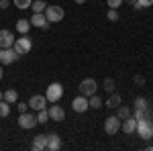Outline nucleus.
I'll use <instances>...</instances> for the list:
<instances>
[{"instance_id":"nucleus-4","label":"nucleus","mask_w":153,"mask_h":151,"mask_svg":"<svg viewBox=\"0 0 153 151\" xmlns=\"http://www.w3.org/2000/svg\"><path fill=\"white\" fill-rule=\"evenodd\" d=\"M45 16H47L49 23H59V21L65 16V12H63L61 6H55V4L49 6V4H47V8H45Z\"/></svg>"},{"instance_id":"nucleus-25","label":"nucleus","mask_w":153,"mask_h":151,"mask_svg":"<svg viewBox=\"0 0 153 151\" xmlns=\"http://www.w3.org/2000/svg\"><path fill=\"white\" fill-rule=\"evenodd\" d=\"M12 4L16 6V8H31V4H33V0H12Z\"/></svg>"},{"instance_id":"nucleus-34","label":"nucleus","mask_w":153,"mask_h":151,"mask_svg":"<svg viewBox=\"0 0 153 151\" xmlns=\"http://www.w3.org/2000/svg\"><path fill=\"white\" fill-rule=\"evenodd\" d=\"M125 2H129L131 6H137V0H125Z\"/></svg>"},{"instance_id":"nucleus-33","label":"nucleus","mask_w":153,"mask_h":151,"mask_svg":"<svg viewBox=\"0 0 153 151\" xmlns=\"http://www.w3.org/2000/svg\"><path fill=\"white\" fill-rule=\"evenodd\" d=\"M135 84H139V86H143V84H145V80H143L141 76H137V78H135Z\"/></svg>"},{"instance_id":"nucleus-6","label":"nucleus","mask_w":153,"mask_h":151,"mask_svg":"<svg viewBox=\"0 0 153 151\" xmlns=\"http://www.w3.org/2000/svg\"><path fill=\"white\" fill-rule=\"evenodd\" d=\"M16 59H19V53H16L12 47H8V49H2V47H0V63H2V65H10Z\"/></svg>"},{"instance_id":"nucleus-29","label":"nucleus","mask_w":153,"mask_h":151,"mask_svg":"<svg viewBox=\"0 0 153 151\" xmlns=\"http://www.w3.org/2000/svg\"><path fill=\"white\" fill-rule=\"evenodd\" d=\"M106 16H108V21H112V23H117V21H118V12H117V8H110Z\"/></svg>"},{"instance_id":"nucleus-2","label":"nucleus","mask_w":153,"mask_h":151,"mask_svg":"<svg viewBox=\"0 0 153 151\" xmlns=\"http://www.w3.org/2000/svg\"><path fill=\"white\" fill-rule=\"evenodd\" d=\"M12 49L19 53V57H21V55H27V53L33 49V39H31V37H27V35H23L21 39H16V41H14Z\"/></svg>"},{"instance_id":"nucleus-32","label":"nucleus","mask_w":153,"mask_h":151,"mask_svg":"<svg viewBox=\"0 0 153 151\" xmlns=\"http://www.w3.org/2000/svg\"><path fill=\"white\" fill-rule=\"evenodd\" d=\"M10 6V0H0V8H8Z\"/></svg>"},{"instance_id":"nucleus-15","label":"nucleus","mask_w":153,"mask_h":151,"mask_svg":"<svg viewBox=\"0 0 153 151\" xmlns=\"http://www.w3.org/2000/svg\"><path fill=\"white\" fill-rule=\"evenodd\" d=\"M47 149L49 151H59L61 149V137H59L57 133L47 135Z\"/></svg>"},{"instance_id":"nucleus-7","label":"nucleus","mask_w":153,"mask_h":151,"mask_svg":"<svg viewBox=\"0 0 153 151\" xmlns=\"http://www.w3.org/2000/svg\"><path fill=\"white\" fill-rule=\"evenodd\" d=\"M27 104H29V108H31V110L39 112V110L47 108V98H45L43 94H35V96H31V100H29Z\"/></svg>"},{"instance_id":"nucleus-20","label":"nucleus","mask_w":153,"mask_h":151,"mask_svg":"<svg viewBox=\"0 0 153 151\" xmlns=\"http://www.w3.org/2000/svg\"><path fill=\"white\" fill-rule=\"evenodd\" d=\"M88 104H90V108H102V100H100V96H96V94H92L90 98H88Z\"/></svg>"},{"instance_id":"nucleus-31","label":"nucleus","mask_w":153,"mask_h":151,"mask_svg":"<svg viewBox=\"0 0 153 151\" xmlns=\"http://www.w3.org/2000/svg\"><path fill=\"white\" fill-rule=\"evenodd\" d=\"M106 4H108L110 8H118V6L123 4V0H106Z\"/></svg>"},{"instance_id":"nucleus-17","label":"nucleus","mask_w":153,"mask_h":151,"mask_svg":"<svg viewBox=\"0 0 153 151\" xmlns=\"http://www.w3.org/2000/svg\"><path fill=\"white\" fill-rule=\"evenodd\" d=\"M29 29H31V23H29V21H25V19H19V21H16V31H19L21 35H27Z\"/></svg>"},{"instance_id":"nucleus-14","label":"nucleus","mask_w":153,"mask_h":151,"mask_svg":"<svg viewBox=\"0 0 153 151\" xmlns=\"http://www.w3.org/2000/svg\"><path fill=\"white\" fill-rule=\"evenodd\" d=\"M135 129H137V118L131 115L127 118H123V123H120V131L123 133H127V135H133L135 133Z\"/></svg>"},{"instance_id":"nucleus-5","label":"nucleus","mask_w":153,"mask_h":151,"mask_svg":"<svg viewBox=\"0 0 153 151\" xmlns=\"http://www.w3.org/2000/svg\"><path fill=\"white\" fill-rule=\"evenodd\" d=\"M96 90H98V84H96L94 78H86V80H82V84H80V94H82V96L90 98L92 94H96Z\"/></svg>"},{"instance_id":"nucleus-24","label":"nucleus","mask_w":153,"mask_h":151,"mask_svg":"<svg viewBox=\"0 0 153 151\" xmlns=\"http://www.w3.org/2000/svg\"><path fill=\"white\" fill-rule=\"evenodd\" d=\"M135 108H137V110H149L147 100H145V98H141V96H139V98H135Z\"/></svg>"},{"instance_id":"nucleus-3","label":"nucleus","mask_w":153,"mask_h":151,"mask_svg":"<svg viewBox=\"0 0 153 151\" xmlns=\"http://www.w3.org/2000/svg\"><path fill=\"white\" fill-rule=\"evenodd\" d=\"M63 96V86L59 84V82H53V84H49L47 86V92H45V98H47V102H57L59 98Z\"/></svg>"},{"instance_id":"nucleus-35","label":"nucleus","mask_w":153,"mask_h":151,"mask_svg":"<svg viewBox=\"0 0 153 151\" xmlns=\"http://www.w3.org/2000/svg\"><path fill=\"white\" fill-rule=\"evenodd\" d=\"M74 2H76V4H84L86 0H74Z\"/></svg>"},{"instance_id":"nucleus-30","label":"nucleus","mask_w":153,"mask_h":151,"mask_svg":"<svg viewBox=\"0 0 153 151\" xmlns=\"http://www.w3.org/2000/svg\"><path fill=\"white\" fill-rule=\"evenodd\" d=\"M16 108H19V112H27V110H29V104H27V102H19V100H16Z\"/></svg>"},{"instance_id":"nucleus-10","label":"nucleus","mask_w":153,"mask_h":151,"mask_svg":"<svg viewBox=\"0 0 153 151\" xmlns=\"http://www.w3.org/2000/svg\"><path fill=\"white\" fill-rule=\"evenodd\" d=\"M120 123H123V121H120L118 116H108L104 121V131L108 135H117L118 131H120Z\"/></svg>"},{"instance_id":"nucleus-37","label":"nucleus","mask_w":153,"mask_h":151,"mask_svg":"<svg viewBox=\"0 0 153 151\" xmlns=\"http://www.w3.org/2000/svg\"><path fill=\"white\" fill-rule=\"evenodd\" d=\"M2 98H4V92H0V100H2Z\"/></svg>"},{"instance_id":"nucleus-36","label":"nucleus","mask_w":153,"mask_h":151,"mask_svg":"<svg viewBox=\"0 0 153 151\" xmlns=\"http://www.w3.org/2000/svg\"><path fill=\"white\" fill-rule=\"evenodd\" d=\"M0 80H2V63H0Z\"/></svg>"},{"instance_id":"nucleus-18","label":"nucleus","mask_w":153,"mask_h":151,"mask_svg":"<svg viewBox=\"0 0 153 151\" xmlns=\"http://www.w3.org/2000/svg\"><path fill=\"white\" fill-rule=\"evenodd\" d=\"M106 106H108V108H118V106H120V94L110 92V98H108Z\"/></svg>"},{"instance_id":"nucleus-11","label":"nucleus","mask_w":153,"mask_h":151,"mask_svg":"<svg viewBox=\"0 0 153 151\" xmlns=\"http://www.w3.org/2000/svg\"><path fill=\"white\" fill-rule=\"evenodd\" d=\"M14 41H16V37H14L12 31H8V29H0V47H2V49L12 47Z\"/></svg>"},{"instance_id":"nucleus-12","label":"nucleus","mask_w":153,"mask_h":151,"mask_svg":"<svg viewBox=\"0 0 153 151\" xmlns=\"http://www.w3.org/2000/svg\"><path fill=\"white\" fill-rule=\"evenodd\" d=\"M47 112H49V118H51V121H55V123H59V121H63V118H65V110H63L59 104H55V102L47 108Z\"/></svg>"},{"instance_id":"nucleus-13","label":"nucleus","mask_w":153,"mask_h":151,"mask_svg":"<svg viewBox=\"0 0 153 151\" xmlns=\"http://www.w3.org/2000/svg\"><path fill=\"white\" fill-rule=\"evenodd\" d=\"M71 108H74L76 112H86V110L90 108L88 98H86V96H82V94H80V96H76V98L71 100Z\"/></svg>"},{"instance_id":"nucleus-22","label":"nucleus","mask_w":153,"mask_h":151,"mask_svg":"<svg viewBox=\"0 0 153 151\" xmlns=\"http://www.w3.org/2000/svg\"><path fill=\"white\" fill-rule=\"evenodd\" d=\"M47 121H49V112H47V108H43V110H39V112H37V123H39V125H45Z\"/></svg>"},{"instance_id":"nucleus-26","label":"nucleus","mask_w":153,"mask_h":151,"mask_svg":"<svg viewBox=\"0 0 153 151\" xmlns=\"http://www.w3.org/2000/svg\"><path fill=\"white\" fill-rule=\"evenodd\" d=\"M118 118L123 121V118H127V116H131V108H127V106H118Z\"/></svg>"},{"instance_id":"nucleus-9","label":"nucleus","mask_w":153,"mask_h":151,"mask_svg":"<svg viewBox=\"0 0 153 151\" xmlns=\"http://www.w3.org/2000/svg\"><path fill=\"white\" fill-rule=\"evenodd\" d=\"M29 23H31V27H37V29H49V25H51L45 16V12H33Z\"/></svg>"},{"instance_id":"nucleus-8","label":"nucleus","mask_w":153,"mask_h":151,"mask_svg":"<svg viewBox=\"0 0 153 151\" xmlns=\"http://www.w3.org/2000/svg\"><path fill=\"white\" fill-rule=\"evenodd\" d=\"M39 123H37V116L33 112H21V116H19V127L21 129H33Z\"/></svg>"},{"instance_id":"nucleus-27","label":"nucleus","mask_w":153,"mask_h":151,"mask_svg":"<svg viewBox=\"0 0 153 151\" xmlns=\"http://www.w3.org/2000/svg\"><path fill=\"white\" fill-rule=\"evenodd\" d=\"M104 90L106 92H114V80L112 78H106L104 80Z\"/></svg>"},{"instance_id":"nucleus-21","label":"nucleus","mask_w":153,"mask_h":151,"mask_svg":"<svg viewBox=\"0 0 153 151\" xmlns=\"http://www.w3.org/2000/svg\"><path fill=\"white\" fill-rule=\"evenodd\" d=\"M8 115H10V104H8L6 100H0V116L6 118Z\"/></svg>"},{"instance_id":"nucleus-1","label":"nucleus","mask_w":153,"mask_h":151,"mask_svg":"<svg viewBox=\"0 0 153 151\" xmlns=\"http://www.w3.org/2000/svg\"><path fill=\"white\" fill-rule=\"evenodd\" d=\"M135 133H137L141 139H145V141L153 139V123L149 121V116L137 118V129H135Z\"/></svg>"},{"instance_id":"nucleus-23","label":"nucleus","mask_w":153,"mask_h":151,"mask_svg":"<svg viewBox=\"0 0 153 151\" xmlns=\"http://www.w3.org/2000/svg\"><path fill=\"white\" fill-rule=\"evenodd\" d=\"M31 8H33V12H45V8H47V4H45L43 0H35V2L31 4Z\"/></svg>"},{"instance_id":"nucleus-19","label":"nucleus","mask_w":153,"mask_h":151,"mask_svg":"<svg viewBox=\"0 0 153 151\" xmlns=\"http://www.w3.org/2000/svg\"><path fill=\"white\" fill-rule=\"evenodd\" d=\"M2 100H6V102H8V104H14V102H16V100H19V94H16V90H6V92H4V98H2Z\"/></svg>"},{"instance_id":"nucleus-28","label":"nucleus","mask_w":153,"mask_h":151,"mask_svg":"<svg viewBox=\"0 0 153 151\" xmlns=\"http://www.w3.org/2000/svg\"><path fill=\"white\" fill-rule=\"evenodd\" d=\"M147 6H153V0H137L135 8H147Z\"/></svg>"},{"instance_id":"nucleus-38","label":"nucleus","mask_w":153,"mask_h":151,"mask_svg":"<svg viewBox=\"0 0 153 151\" xmlns=\"http://www.w3.org/2000/svg\"><path fill=\"white\" fill-rule=\"evenodd\" d=\"M149 151H153V145H149Z\"/></svg>"},{"instance_id":"nucleus-16","label":"nucleus","mask_w":153,"mask_h":151,"mask_svg":"<svg viewBox=\"0 0 153 151\" xmlns=\"http://www.w3.org/2000/svg\"><path fill=\"white\" fill-rule=\"evenodd\" d=\"M31 147H33V151H45L47 149V135H37Z\"/></svg>"}]
</instances>
